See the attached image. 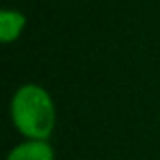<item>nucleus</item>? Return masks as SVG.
Wrapping results in <instances>:
<instances>
[{"mask_svg":"<svg viewBox=\"0 0 160 160\" xmlns=\"http://www.w3.org/2000/svg\"><path fill=\"white\" fill-rule=\"evenodd\" d=\"M10 115L13 126L27 139L47 141L57 122V111L51 94L34 83L23 85L15 91L10 104Z\"/></svg>","mask_w":160,"mask_h":160,"instance_id":"obj_1","label":"nucleus"},{"mask_svg":"<svg viewBox=\"0 0 160 160\" xmlns=\"http://www.w3.org/2000/svg\"><path fill=\"white\" fill-rule=\"evenodd\" d=\"M6 160H55V151L43 139H27L15 145Z\"/></svg>","mask_w":160,"mask_h":160,"instance_id":"obj_2","label":"nucleus"},{"mask_svg":"<svg viewBox=\"0 0 160 160\" xmlns=\"http://www.w3.org/2000/svg\"><path fill=\"white\" fill-rule=\"evenodd\" d=\"M27 25V17L17 10H2L0 12V42L12 43L15 42Z\"/></svg>","mask_w":160,"mask_h":160,"instance_id":"obj_3","label":"nucleus"}]
</instances>
